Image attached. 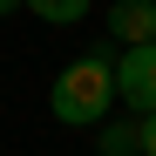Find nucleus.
<instances>
[{
	"instance_id": "f257e3e1",
	"label": "nucleus",
	"mask_w": 156,
	"mask_h": 156,
	"mask_svg": "<svg viewBox=\"0 0 156 156\" xmlns=\"http://www.w3.org/2000/svg\"><path fill=\"white\" fill-rule=\"evenodd\" d=\"M109 102H115V61L109 55H82V61H68L55 75V88H48V115L68 122V129H88L109 115Z\"/></svg>"
},
{
	"instance_id": "f03ea898",
	"label": "nucleus",
	"mask_w": 156,
	"mask_h": 156,
	"mask_svg": "<svg viewBox=\"0 0 156 156\" xmlns=\"http://www.w3.org/2000/svg\"><path fill=\"white\" fill-rule=\"evenodd\" d=\"M115 102H129V109H156V41H129L122 61H115Z\"/></svg>"
},
{
	"instance_id": "7ed1b4c3",
	"label": "nucleus",
	"mask_w": 156,
	"mask_h": 156,
	"mask_svg": "<svg viewBox=\"0 0 156 156\" xmlns=\"http://www.w3.org/2000/svg\"><path fill=\"white\" fill-rule=\"evenodd\" d=\"M109 41H156V0H109Z\"/></svg>"
},
{
	"instance_id": "20e7f679",
	"label": "nucleus",
	"mask_w": 156,
	"mask_h": 156,
	"mask_svg": "<svg viewBox=\"0 0 156 156\" xmlns=\"http://www.w3.org/2000/svg\"><path fill=\"white\" fill-rule=\"evenodd\" d=\"M27 14H41L48 27H75V20H88V7L95 0H20Z\"/></svg>"
},
{
	"instance_id": "39448f33",
	"label": "nucleus",
	"mask_w": 156,
	"mask_h": 156,
	"mask_svg": "<svg viewBox=\"0 0 156 156\" xmlns=\"http://www.w3.org/2000/svg\"><path fill=\"white\" fill-rule=\"evenodd\" d=\"M102 156H136V122H109L102 115Z\"/></svg>"
},
{
	"instance_id": "423d86ee",
	"label": "nucleus",
	"mask_w": 156,
	"mask_h": 156,
	"mask_svg": "<svg viewBox=\"0 0 156 156\" xmlns=\"http://www.w3.org/2000/svg\"><path fill=\"white\" fill-rule=\"evenodd\" d=\"M136 156H156V109L136 115Z\"/></svg>"
},
{
	"instance_id": "0eeeda50",
	"label": "nucleus",
	"mask_w": 156,
	"mask_h": 156,
	"mask_svg": "<svg viewBox=\"0 0 156 156\" xmlns=\"http://www.w3.org/2000/svg\"><path fill=\"white\" fill-rule=\"evenodd\" d=\"M14 7H20V0H0V14H14Z\"/></svg>"
}]
</instances>
